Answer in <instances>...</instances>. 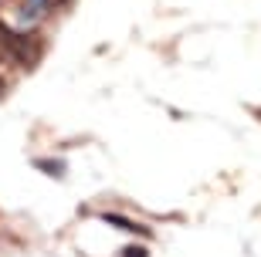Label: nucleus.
Masks as SVG:
<instances>
[{"label": "nucleus", "mask_w": 261, "mask_h": 257, "mask_svg": "<svg viewBox=\"0 0 261 257\" xmlns=\"http://www.w3.org/2000/svg\"><path fill=\"white\" fill-rule=\"evenodd\" d=\"M48 4H51V0H31V7H38V10H41V7H48Z\"/></svg>", "instance_id": "4"}, {"label": "nucleus", "mask_w": 261, "mask_h": 257, "mask_svg": "<svg viewBox=\"0 0 261 257\" xmlns=\"http://www.w3.org/2000/svg\"><path fill=\"white\" fill-rule=\"evenodd\" d=\"M122 257H146V250H143V247H129Z\"/></svg>", "instance_id": "3"}, {"label": "nucleus", "mask_w": 261, "mask_h": 257, "mask_svg": "<svg viewBox=\"0 0 261 257\" xmlns=\"http://www.w3.org/2000/svg\"><path fill=\"white\" fill-rule=\"evenodd\" d=\"M98 217L106 220V223H112V227L126 230V234H136V237H149V230H146L143 223H133V220L122 217V213H112V210H106V213H98Z\"/></svg>", "instance_id": "1"}, {"label": "nucleus", "mask_w": 261, "mask_h": 257, "mask_svg": "<svg viewBox=\"0 0 261 257\" xmlns=\"http://www.w3.org/2000/svg\"><path fill=\"white\" fill-rule=\"evenodd\" d=\"M34 166L44 169V173H51V176H65V166H58V159H38Z\"/></svg>", "instance_id": "2"}]
</instances>
